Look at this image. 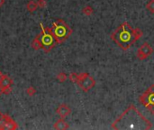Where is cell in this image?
Here are the masks:
<instances>
[{
  "instance_id": "1",
  "label": "cell",
  "mask_w": 154,
  "mask_h": 130,
  "mask_svg": "<svg viewBox=\"0 0 154 130\" xmlns=\"http://www.w3.org/2000/svg\"><path fill=\"white\" fill-rule=\"evenodd\" d=\"M152 128V122L134 105H130L112 124V128L116 130H149Z\"/></svg>"
},
{
  "instance_id": "2",
  "label": "cell",
  "mask_w": 154,
  "mask_h": 130,
  "mask_svg": "<svg viewBox=\"0 0 154 130\" xmlns=\"http://www.w3.org/2000/svg\"><path fill=\"white\" fill-rule=\"evenodd\" d=\"M110 38L124 51L128 50L138 39L136 38L134 28L125 22L120 24L110 35Z\"/></svg>"
},
{
  "instance_id": "3",
  "label": "cell",
  "mask_w": 154,
  "mask_h": 130,
  "mask_svg": "<svg viewBox=\"0 0 154 130\" xmlns=\"http://www.w3.org/2000/svg\"><path fill=\"white\" fill-rule=\"evenodd\" d=\"M52 33L58 44L64 43L72 33V29L68 25V24L61 19H59L52 23Z\"/></svg>"
},
{
  "instance_id": "4",
  "label": "cell",
  "mask_w": 154,
  "mask_h": 130,
  "mask_svg": "<svg viewBox=\"0 0 154 130\" xmlns=\"http://www.w3.org/2000/svg\"><path fill=\"white\" fill-rule=\"evenodd\" d=\"M41 26V33H40V39L42 42V50L45 52H49L51 51V49L55 46L56 40L53 36L52 33V30L50 27H44L42 25V24H40Z\"/></svg>"
},
{
  "instance_id": "5",
  "label": "cell",
  "mask_w": 154,
  "mask_h": 130,
  "mask_svg": "<svg viewBox=\"0 0 154 130\" xmlns=\"http://www.w3.org/2000/svg\"><path fill=\"white\" fill-rule=\"evenodd\" d=\"M140 103L148 109L152 114H154V84L151 85L139 97Z\"/></svg>"
},
{
  "instance_id": "6",
  "label": "cell",
  "mask_w": 154,
  "mask_h": 130,
  "mask_svg": "<svg viewBox=\"0 0 154 130\" xmlns=\"http://www.w3.org/2000/svg\"><path fill=\"white\" fill-rule=\"evenodd\" d=\"M77 84L79 86V88L84 92H88V90H90L91 89H93L95 87L96 81L88 73L82 72V73L79 74V81H78Z\"/></svg>"
},
{
  "instance_id": "7",
  "label": "cell",
  "mask_w": 154,
  "mask_h": 130,
  "mask_svg": "<svg viewBox=\"0 0 154 130\" xmlns=\"http://www.w3.org/2000/svg\"><path fill=\"white\" fill-rule=\"evenodd\" d=\"M153 52V49L152 47L148 43H144L137 51V58L141 61H143L145 59H147L148 57H150Z\"/></svg>"
},
{
  "instance_id": "8",
  "label": "cell",
  "mask_w": 154,
  "mask_h": 130,
  "mask_svg": "<svg viewBox=\"0 0 154 130\" xmlns=\"http://www.w3.org/2000/svg\"><path fill=\"white\" fill-rule=\"evenodd\" d=\"M56 113H57L61 119H65V118H67L68 116L70 115V113H71V109H70L69 106H68L67 104H64V103H63V104H60V105L57 108Z\"/></svg>"
},
{
  "instance_id": "9",
  "label": "cell",
  "mask_w": 154,
  "mask_h": 130,
  "mask_svg": "<svg viewBox=\"0 0 154 130\" xmlns=\"http://www.w3.org/2000/svg\"><path fill=\"white\" fill-rule=\"evenodd\" d=\"M69 128V123L64 119H61V118L59 120H57L53 125V128L57 130H66Z\"/></svg>"
},
{
  "instance_id": "10",
  "label": "cell",
  "mask_w": 154,
  "mask_h": 130,
  "mask_svg": "<svg viewBox=\"0 0 154 130\" xmlns=\"http://www.w3.org/2000/svg\"><path fill=\"white\" fill-rule=\"evenodd\" d=\"M32 48L35 51L41 50L42 49V42L40 39V34H38L32 42Z\"/></svg>"
},
{
  "instance_id": "11",
  "label": "cell",
  "mask_w": 154,
  "mask_h": 130,
  "mask_svg": "<svg viewBox=\"0 0 154 130\" xmlns=\"http://www.w3.org/2000/svg\"><path fill=\"white\" fill-rule=\"evenodd\" d=\"M10 117L6 114H3L0 112V130H5V125L9 120Z\"/></svg>"
},
{
  "instance_id": "12",
  "label": "cell",
  "mask_w": 154,
  "mask_h": 130,
  "mask_svg": "<svg viewBox=\"0 0 154 130\" xmlns=\"http://www.w3.org/2000/svg\"><path fill=\"white\" fill-rule=\"evenodd\" d=\"M38 8V4H37V1H33V0H31L27 3L26 5V9L28 12L30 13H33L36 9Z\"/></svg>"
},
{
  "instance_id": "13",
  "label": "cell",
  "mask_w": 154,
  "mask_h": 130,
  "mask_svg": "<svg viewBox=\"0 0 154 130\" xmlns=\"http://www.w3.org/2000/svg\"><path fill=\"white\" fill-rule=\"evenodd\" d=\"M12 84H13V80L10 77H8L7 75L5 74L3 80L0 81V86L2 88L3 87H9V86H12Z\"/></svg>"
},
{
  "instance_id": "14",
  "label": "cell",
  "mask_w": 154,
  "mask_h": 130,
  "mask_svg": "<svg viewBox=\"0 0 154 130\" xmlns=\"http://www.w3.org/2000/svg\"><path fill=\"white\" fill-rule=\"evenodd\" d=\"M82 13H83L85 15H91V14L94 13V9H93L92 6L87 5V6H85V7L82 9Z\"/></svg>"
},
{
  "instance_id": "15",
  "label": "cell",
  "mask_w": 154,
  "mask_h": 130,
  "mask_svg": "<svg viewBox=\"0 0 154 130\" xmlns=\"http://www.w3.org/2000/svg\"><path fill=\"white\" fill-rule=\"evenodd\" d=\"M57 80H58V81L59 82H64V81H66V80L68 79V76L66 75V73H64V72H60L58 75H57Z\"/></svg>"
},
{
  "instance_id": "16",
  "label": "cell",
  "mask_w": 154,
  "mask_h": 130,
  "mask_svg": "<svg viewBox=\"0 0 154 130\" xmlns=\"http://www.w3.org/2000/svg\"><path fill=\"white\" fill-rule=\"evenodd\" d=\"M69 79L71 82L73 83H77L78 81H79V74L75 73V72H71L69 75Z\"/></svg>"
},
{
  "instance_id": "17",
  "label": "cell",
  "mask_w": 154,
  "mask_h": 130,
  "mask_svg": "<svg viewBox=\"0 0 154 130\" xmlns=\"http://www.w3.org/2000/svg\"><path fill=\"white\" fill-rule=\"evenodd\" d=\"M146 8H147V10H148L151 14H154V0H150V1L147 3Z\"/></svg>"
},
{
  "instance_id": "18",
  "label": "cell",
  "mask_w": 154,
  "mask_h": 130,
  "mask_svg": "<svg viewBox=\"0 0 154 130\" xmlns=\"http://www.w3.org/2000/svg\"><path fill=\"white\" fill-rule=\"evenodd\" d=\"M26 93H27V95H29V96H33V95H35V93H36V89L34 88V87H32V86H30V87H28L27 89H26Z\"/></svg>"
},
{
  "instance_id": "19",
  "label": "cell",
  "mask_w": 154,
  "mask_h": 130,
  "mask_svg": "<svg viewBox=\"0 0 154 130\" xmlns=\"http://www.w3.org/2000/svg\"><path fill=\"white\" fill-rule=\"evenodd\" d=\"M2 90H3V94H5V95L10 94V93H11V91H12V88H11V86H9V87H3V88H2Z\"/></svg>"
},
{
  "instance_id": "20",
  "label": "cell",
  "mask_w": 154,
  "mask_h": 130,
  "mask_svg": "<svg viewBox=\"0 0 154 130\" xmlns=\"http://www.w3.org/2000/svg\"><path fill=\"white\" fill-rule=\"evenodd\" d=\"M37 4H38V7H40V8H44L47 5L45 0H38L37 1Z\"/></svg>"
},
{
  "instance_id": "21",
  "label": "cell",
  "mask_w": 154,
  "mask_h": 130,
  "mask_svg": "<svg viewBox=\"0 0 154 130\" xmlns=\"http://www.w3.org/2000/svg\"><path fill=\"white\" fill-rule=\"evenodd\" d=\"M5 0H0V7L4 5V4H5Z\"/></svg>"
},
{
  "instance_id": "22",
  "label": "cell",
  "mask_w": 154,
  "mask_h": 130,
  "mask_svg": "<svg viewBox=\"0 0 154 130\" xmlns=\"http://www.w3.org/2000/svg\"><path fill=\"white\" fill-rule=\"evenodd\" d=\"M4 76H5V74H3L2 72H0V81L3 80V78H4Z\"/></svg>"
},
{
  "instance_id": "23",
  "label": "cell",
  "mask_w": 154,
  "mask_h": 130,
  "mask_svg": "<svg viewBox=\"0 0 154 130\" xmlns=\"http://www.w3.org/2000/svg\"><path fill=\"white\" fill-rule=\"evenodd\" d=\"M2 94H3V90H2V87L0 86V96H1Z\"/></svg>"
},
{
  "instance_id": "24",
  "label": "cell",
  "mask_w": 154,
  "mask_h": 130,
  "mask_svg": "<svg viewBox=\"0 0 154 130\" xmlns=\"http://www.w3.org/2000/svg\"><path fill=\"white\" fill-rule=\"evenodd\" d=\"M0 72H1V71H0Z\"/></svg>"
}]
</instances>
